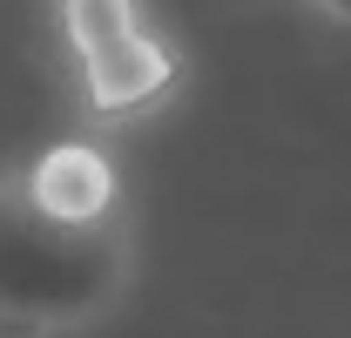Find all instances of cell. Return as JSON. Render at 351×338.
I'll list each match as a JSON object with an SVG mask.
<instances>
[{
    "mask_svg": "<svg viewBox=\"0 0 351 338\" xmlns=\"http://www.w3.org/2000/svg\"><path fill=\"white\" fill-rule=\"evenodd\" d=\"M135 271L129 223H61L47 216L21 169L0 176V332L61 338L108 318Z\"/></svg>",
    "mask_w": 351,
    "mask_h": 338,
    "instance_id": "1",
    "label": "cell"
},
{
    "mask_svg": "<svg viewBox=\"0 0 351 338\" xmlns=\"http://www.w3.org/2000/svg\"><path fill=\"white\" fill-rule=\"evenodd\" d=\"M54 27L75 61L95 122H129L176 88V47L142 21V0H54Z\"/></svg>",
    "mask_w": 351,
    "mask_h": 338,
    "instance_id": "2",
    "label": "cell"
},
{
    "mask_svg": "<svg viewBox=\"0 0 351 338\" xmlns=\"http://www.w3.org/2000/svg\"><path fill=\"white\" fill-rule=\"evenodd\" d=\"M21 183L61 223H115L122 216V176L108 163V149L101 142H82V135L47 142L34 163H21Z\"/></svg>",
    "mask_w": 351,
    "mask_h": 338,
    "instance_id": "3",
    "label": "cell"
},
{
    "mask_svg": "<svg viewBox=\"0 0 351 338\" xmlns=\"http://www.w3.org/2000/svg\"><path fill=\"white\" fill-rule=\"evenodd\" d=\"M311 7H324L331 21H345V27H351V0H311Z\"/></svg>",
    "mask_w": 351,
    "mask_h": 338,
    "instance_id": "4",
    "label": "cell"
}]
</instances>
